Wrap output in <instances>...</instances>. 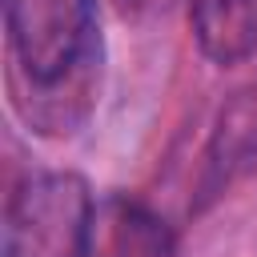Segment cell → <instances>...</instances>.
I'll list each match as a JSON object with an SVG mask.
<instances>
[{"label":"cell","mask_w":257,"mask_h":257,"mask_svg":"<svg viewBox=\"0 0 257 257\" xmlns=\"http://www.w3.org/2000/svg\"><path fill=\"white\" fill-rule=\"evenodd\" d=\"M12 92L40 133H72L100 80L96 0H4Z\"/></svg>","instance_id":"6da1fadb"},{"label":"cell","mask_w":257,"mask_h":257,"mask_svg":"<svg viewBox=\"0 0 257 257\" xmlns=\"http://www.w3.org/2000/svg\"><path fill=\"white\" fill-rule=\"evenodd\" d=\"M92 193L76 173H36L16 185L4 213V257H84Z\"/></svg>","instance_id":"7a4b0ae2"},{"label":"cell","mask_w":257,"mask_h":257,"mask_svg":"<svg viewBox=\"0 0 257 257\" xmlns=\"http://www.w3.org/2000/svg\"><path fill=\"white\" fill-rule=\"evenodd\" d=\"M173 229L141 201L104 197L92 209L84 257H173Z\"/></svg>","instance_id":"3957f363"},{"label":"cell","mask_w":257,"mask_h":257,"mask_svg":"<svg viewBox=\"0 0 257 257\" xmlns=\"http://www.w3.org/2000/svg\"><path fill=\"white\" fill-rule=\"evenodd\" d=\"M189 24L213 64H241L257 48V0H189Z\"/></svg>","instance_id":"277c9868"},{"label":"cell","mask_w":257,"mask_h":257,"mask_svg":"<svg viewBox=\"0 0 257 257\" xmlns=\"http://www.w3.org/2000/svg\"><path fill=\"white\" fill-rule=\"evenodd\" d=\"M209 165L221 177L257 165V88L237 92L221 108L217 128H213V145H209Z\"/></svg>","instance_id":"5b68a950"},{"label":"cell","mask_w":257,"mask_h":257,"mask_svg":"<svg viewBox=\"0 0 257 257\" xmlns=\"http://www.w3.org/2000/svg\"><path fill=\"white\" fill-rule=\"evenodd\" d=\"M124 16H141V12H153V8H161L165 0H112Z\"/></svg>","instance_id":"8992f818"}]
</instances>
